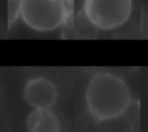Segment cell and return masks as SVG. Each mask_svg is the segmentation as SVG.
<instances>
[{
  "label": "cell",
  "mask_w": 148,
  "mask_h": 132,
  "mask_svg": "<svg viewBox=\"0 0 148 132\" xmlns=\"http://www.w3.org/2000/svg\"><path fill=\"white\" fill-rule=\"evenodd\" d=\"M90 115L97 122H107L125 114L131 105V92L120 75L100 71L91 76L84 91Z\"/></svg>",
  "instance_id": "6da1fadb"
},
{
  "label": "cell",
  "mask_w": 148,
  "mask_h": 132,
  "mask_svg": "<svg viewBox=\"0 0 148 132\" xmlns=\"http://www.w3.org/2000/svg\"><path fill=\"white\" fill-rule=\"evenodd\" d=\"M9 21L21 20L30 30L52 33L66 23L72 0H10Z\"/></svg>",
  "instance_id": "7a4b0ae2"
},
{
  "label": "cell",
  "mask_w": 148,
  "mask_h": 132,
  "mask_svg": "<svg viewBox=\"0 0 148 132\" xmlns=\"http://www.w3.org/2000/svg\"><path fill=\"white\" fill-rule=\"evenodd\" d=\"M133 0H83V13L95 29L112 31L129 21Z\"/></svg>",
  "instance_id": "3957f363"
},
{
  "label": "cell",
  "mask_w": 148,
  "mask_h": 132,
  "mask_svg": "<svg viewBox=\"0 0 148 132\" xmlns=\"http://www.w3.org/2000/svg\"><path fill=\"white\" fill-rule=\"evenodd\" d=\"M23 99L33 109H51L59 99V91L51 79L35 76L26 82Z\"/></svg>",
  "instance_id": "277c9868"
},
{
  "label": "cell",
  "mask_w": 148,
  "mask_h": 132,
  "mask_svg": "<svg viewBox=\"0 0 148 132\" xmlns=\"http://www.w3.org/2000/svg\"><path fill=\"white\" fill-rule=\"evenodd\" d=\"M30 132H59L61 122L52 109H34L26 119Z\"/></svg>",
  "instance_id": "5b68a950"
}]
</instances>
